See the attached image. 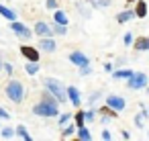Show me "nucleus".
<instances>
[{
    "mask_svg": "<svg viewBox=\"0 0 149 141\" xmlns=\"http://www.w3.org/2000/svg\"><path fill=\"white\" fill-rule=\"evenodd\" d=\"M33 112L37 114V117H57L59 114V100L49 92V90H45V94H43V98L33 106Z\"/></svg>",
    "mask_w": 149,
    "mask_h": 141,
    "instance_id": "f257e3e1",
    "label": "nucleus"
},
{
    "mask_svg": "<svg viewBox=\"0 0 149 141\" xmlns=\"http://www.w3.org/2000/svg\"><path fill=\"white\" fill-rule=\"evenodd\" d=\"M4 92H6V98H8L13 104H21V102L25 100V86H23V82H19V80H10V82L6 84Z\"/></svg>",
    "mask_w": 149,
    "mask_h": 141,
    "instance_id": "f03ea898",
    "label": "nucleus"
},
{
    "mask_svg": "<svg viewBox=\"0 0 149 141\" xmlns=\"http://www.w3.org/2000/svg\"><path fill=\"white\" fill-rule=\"evenodd\" d=\"M43 86H45V90H49L59 102H65V100H68V88H63V84H61L57 78H45Z\"/></svg>",
    "mask_w": 149,
    "mask_h": 141,
    "instance_id": "7ed1b4c3",
    "label": "nucleus"
},
{
    "mask_svg": "<svg viewBox=\"0 0 149 141\" xmlns=\"http://www.w3.org/2000/svg\"><path fill=\"white\" fill-rule=\"evenodd\" d=\"M127 86L131 90H143L147 86V76L143 72H133V76L127 78Z\"/></svg>",
    "mask_w": 149,
    "mask_h": 141,
    "instance_id": "20e7f679",
    "label": "nucleus"
},
{
    "mask_svg": "<svg viewBox=\"0 0 149 141\" xmlns=\"http://www.w3.org/2000/svg\"><path fill=\"white\" fill-rule=\"evenodd\" d=\"M10 31L17 35V37H21V39H31V29L27 27V25H23V23H19V21H10Z\"/></svg>",
    "mask_w": 149,
    "mask_h": 141,
    "instance_id": "39448f33",
    "label": "nucleus"
},
{
    "mask_svg": "<svg viewBox=\"0 0 149 141\" xmlns=\"http://www.w3.org/2000/svg\"><path fill=\"white\" fill-rule=\"evenodd\" d=\"M33 33L41 39V37H51V35H53V29H51V25H47L45 21H37L35 27H33Z\"/></svg>",
    "mask_w": 149,
    "mask_h": 141,
    "instance_id": "423d86ee",
    "label": "nucleus"
},
{
    "mask_svg": "<svg viewBox=\"0 0 149 141\" xmlns=\"http://www.w3.org/2000/svg\"><path fill=\"white\" fill-rule=\"evenodd\" d=\"M106 104H108L112 110H116V112H120V110L127 106L125 98H123V96H116V94H108V96H106Z\"/></svg>",
    "mask_w": 149,
    "mask_h": 141,
    "instance_id": "0eeeda50",
    "label": "nucleus"
},
{
    "mask_svg": "<svg viewBox=\"0 0 149 141\" xmlns=\"http://www.w3.org/2000/svg\"><path fill=\"white\" fill-rule=\"evenodd\" d=\"M70 61H72V64H74L76 68H82V66L90 64L88 55H84L82 51H72V53H70Z\"/></svg>",
    "mask_w": 149,
    "mask_h": 141,
    "instance_id": "6e6552de",
    "label": "nucleus"
},
{
    "mask_svg": "<svg viewBox=\"0 0 149 141\" xmlns=\"http://www.w3.org/2000/svg\"><path fill=\"white\" fill-rule=\"evenodd\" d=\"M68 100H70L76 108H80V104H82V96H80V90H78L76 86H68Z\"/></svg>",
    "mask_w": 149,
    "mask_h": 141,
    "instance_id": "1a4fd4ad",
    "label": "nucleus"
},
{
    "mask_svg": "<svg viewBox=\"0 0 149 141\" xmlns=\"http://www.w3.org/2000/svg\"><path fill=\"white\" fill-rule=\"evenodd\" d=\"M21 53L27 57V61H39V51L31 45H21Z\"/></svg>",
    "mask_w": 149,
    "mask_h": 141,
    "instance_id": "9d476101",
    "label": "nucleus"
},
{
    "mask_svg": "<svg viewBox=\"0 0 149 141\" xmlns=\"http://www.w3.org/2000/svg\"><path fill=\"white\" fill-rule=\"evenodd\" d=\"M39 49H41V51H47V53H53V51L57 49V45H55V41H53L51 37H41Z\"/></svg>",
    "mask_w": 149,
    "mask_h": 141,
    "instance_id": "9b49d317",
    "label": "nucleus"
},
{
    "mask_svg": "<svg viewBox=\"0 0 149 141\" xmlns=\"http://www.w3.org/2000/svg\"><path fill=\"white\" fill-rule=\"evenodd\" d=\"M133 19H137V15H135V10H131V8H127V10H123V13H118L116 15V23H129V21H133Z\"/></svg>",
    "mask_w": 149,
    "mask_h": 141,
    "instance_id": "f8f14e48",
    "label": "nucleus"
},
{
    "mask_svg": "<svg viewBox=\"0 0 149 141\" xmlns=\"http://www.w3.org/2000/svg\"><path fill=\"white\" fill-rule=\"evenodd\" d=\"M135 15H137V19H145L147 17V2L137 0L135 2Z\"/></svg>",
    "mask_w": 149,
    "mask_h": 141,
    "instance_id": "ddd939ff",
    "label": "nucleus"
},
{
    "mask_svg": "<svg viewBox=\"0 0 149 141\" xmlns=\"http://www.w3.org/2000/svg\"><path fill=\"white\" fill-rule=\"evenodd\" d=\"M135 51H149V37H139L135 43H133Z\"/></svg>",
    "mask_w": 149,
    "mask_h": 141,
    "instance_id": "4468645a",
    "label": "nucleus"
},
{
    "mask_svg": "<svg viewBox=\"0 0 149 141\" xmlns=\"http://www.w3.org/2000/svg\"><path fill=\"white\" fill-rule=\"evenodd\" d=\"M131 76H133V70H129V68L112 72V78H114V80H127V78H131Z\"/></svg>",
    "mask_w": 149,
    "mask_h": 141,
    "instance_id": "2eb2a0df",
    "label": "nucleus"
},
{
    "mask_svg": "<svg viewBox=\"0 0 149 141\" xmlns=\"http://www.w3.org/2000/svg\"><path fill=\"white\" fill-rule=\"evenodd\" d=\"M0 15H2V17H4V19L8 21V23L17 19V15H15V13H13V10L8 8V6H4V4H0Z\"/></svg>",
    "mask_w": 149,
    "mask_h": 141,
    "instance_id": "dca6fc26",
    "label": "nucleus"
},
{
    "mask_svg": "<svg viewBox=\"0 0 149 141\" xmlns=\"http://www.w3.org/2000/svg\"><path fill=\"white\" fill-rule=\"evenodd\" d=\"M51 29H53L55 35H68V25H61V23H57V21L51 25Z\"/></svg>",
    "mask_w": 149,
    "mask_h": 141,
    "instance_id": "f3484780",
    "label": "nucleus"
},
{
    "mask_svg": "<svg viewBox=\"0 0 149 141\" xmlns=\"http://www.w3.org/2000/svg\"><path fill=\"white\" fill-rule=\"evenodd\" d=\"M25 72H27L29 76H35V74L39 72V61H27V66H25Z\"/></svg>",
    "mask_w": 149,
    "mask_h": 141,
    "instance_id": "a211bd4d",
    "label": "nucleus"
},
{
    "mask_svg": "<svg viewBox=\"0 0 149 141\" xmlns=\"http://www.w3.org/2000/svg\"><path fill=\"white\" fill-rule=\"evenodd\" d=\"M78 139H82V141H90L92 135H90V131H88L86 127H78Z\"/></svg>",
    "mask_w": 149,
    "mask_h": 141,
    "instance_id": "6ab92c4d",
    "label": "nucleus"
},
{
    "mask_svg": "<svg viewBox=\"0 0 149 141\" xmlns=\"http://www.w3.org/2000/svg\"><path fill=\"white\" fill-rule=\"evenodd\" d=\"M53 21H57V23H61V25H68V15H65L63 10H55Z\"/></svg>",
    "mask_w": 149,
    "mask_h": 141,
    "instance_id": "aec40b11",
    "label": "nucleus"
},
{
    "mask_svg": "<svg viewBox=\"0 0 149 141\" xmlns=\"http://www.w3.org/2000/svg\"><path fill=\"white\" fill-rule=\"evenodd\" d=\"M17 135H19L21 139H25V141H31V139H33V137H31V135L27 133V129H25V125H19V127H17Z\"/></svg>",
    "mask_w": 149,
    "mask_h": 141,
    "instance_id": "412c9836",
    "label": "nucleus"
},
{
    "mask_svg": "<svg viewBox=\"0 0 149 141\" xmlns=\"http://www.w3.org/2000/svg\"><path fill=\"white\" fill-rule=\"evenodd\" d=\"M74 121H76V127H84V121H86V112L78 110V112L74 114Z\"/></svg>",
    "mask_w": 149,
    "mask_h": 141,
    "instance_id": "4be33fe9",
    "label": "nucleus"
},
{
    "mask_svg": "<svg viewBox=\"0 0 149 141\" xmlns=\"http://www.w3.org/2000/svg\"><path fill=\"white\" fill-rule=\"evenodd\" d=\"M0 135H2L4 139H13V137L17 135V129H10V127H6V129H2V133H0Z\"/></svg>",
    "mask_w": 149,
    "mask_h": 141,
    "instance_id": "5701e85b",
    "label": "nucleus"
},
{
    "mask_svg": "<svg viewBox=\"0 0 149 141\" xmlns=\"http://www.w3.org/2000/svg\"><path fill=\"white\" fill-rule=\"evenodd\" d=\"M123 43H125V45H133V43H135V37H133V33H125V37H123Z\"/></svg>",
    "mask_w": 149,
    "mask_h": 141,
    "instance_id": "b1692460",
    "label": "nucleus"
},
{
    "mask_svg": "<svg viewBox=\"0 0 149 141\" xmlns=\"http://www.w3.org/2000/svg\"><path fill=\"white\" fill-rule=\"evenodd\" d=\"M92 4L94 6H100V8H106V6H110V0H94Z\"/></svg>",
    "mask_w": 149,
    "mask_h": 141,
    "instance_id": "393cba45",
    "label": "nucleus"
},
{
    "mask_svg": "<svg viewBox=\"0 0 149 141\" xmlns=\"http://www.w3.org/2000/svg\"><path fill=\"white\" fill-rule=\"evenodd\" d=\"M70 117H72L70 112H63V114L59 117V127H61V129H63V125H68V121H70Z\"/></svg>",
    "mask_w": 149,
    "mask_h": 141,
    "instance_id": "a878e982",
    "label": "nucleus"
},
{
    "mask_svg": "<svg viewBox=\"0 0 149 141\" xmlns=\"http://www.w3.org/2000/svg\"><path fill=\"white\" fill-rule=\"evenodd\" d=\"M88 74H92L90 64H86V66H82V68H80V76H88Z\"/></svg>",
    "mask_w": 149,
    "mask_h": 141,
    "instance_id": "bb28decb",
    "label": "nucleus"
},
{
    "mask_svg": "<svg viewBox=\"0 0 149 141\" xmlns=\"http://www.w3.org/2000/svg\"><path fill=\"white\" fill-rule=\"evenodd\" d=\"M74 131H76V129H74V125H70V127H65V129H63L61 137H70V135H74Z\"/></svg>",
    "mask_w": 149,
    "mask_h": 141,
    "instance_id": "cd10ccee",
    "label": "nucleus"
},
{
    "mask_svg": "<svg viewBox=\"0 0 149 141\" xmlns=\"http://www.w3.org/2000/svg\"><path fill=\"white\" fill-rule=\"evenodd\" d=\"M45 6H47L49 10H57V0H47Z\"/></svg>",
    "mask_w": 149,
    "mask_h": 141,
    "instance_id": "c85d7f7f",
    "label": "nucleus"
},
{
    "mask_svg": "<svg viewBox=\"0 0 149 141\" xmlns=\"http://www.w3.org/2000/svg\"><path fill=\"white\" fill-rule=\"evenodd\" d=\"M102 139H104V141H110V139H112V133H110L108 129H104V131H102Z\"/></svg>",
    "mask_w": 149,
    "mask_h": 141,
    "instance_id": "c756f323",
    "label": "nucleus"
},
{
    "mask_svg": "<svg viewBox=\"0 0 149 141\" xmlns=\"http://www.w3.org/2000/svg\"><path fill=\"white\" fill-rule=\"evenodd\" d=\"M4 72L13 76V72H15V68H13V64H4Z\"/></svg>",
    "mask_w": 149,
    "mask_h": 141,
    "instance_id": "7c9ffc66",
    "label": "nucleus"
},
{
    "mask_svg": "<svg viewBox=\"0 0 149 141\" xmlns=\"http://www.w3.org/2000/svg\"><path fill=\"white\" fill-rule=\"evenodd\" d=\"M94 114H96V110H88V112H86V121H94V119H96Z\"/></svg>",
    "mask_w": 149,
    "mask_h": 141,
    "instance_id": "2f4dec72",
    "label": "nucleus"
},
{
    "mask_svg": "<svg viewBox=\"0 0 149 141\" xmlns=\"http://www.w3.org/2000/svg\"><path fill=\"white\" fill-rule=\"evenodd\" d=\"M0 119H10V114H8V112H6L2 106H0Z\"/></svg>",
    "mask_w": 149,
    "mask_h": 141,
    "instance_id": "473e14b6",
    "label": "nucleus"
},
{
    "mask_svg": "<svg viewBox=\"0 0 149 141\" xmlns=\"http://www.w3.org/2000/svg\"><path fill=\"white\" fill-rule=\"evenodd\" d=\"M112 68H114L112 64H104V72H108V74H110V72H112Z\"/></svg>",
    "mask_w": 149,
    "mask_h": 141,
    "instance_id": "72a5a7b5",
    "label": "nucleus"
},
{
    "mask_svg": "<svg viewBox=\"0 0 149 141\" xmlns=\"http://www.w3.org/2000/svg\"><path fill=\"white\" fill-rule=\"evenodd\" d=\"M120 133H123V139H131V133L129 131H120Z\"/></svg>",
    "mask_w": 149,
    "mask_h": 141,
    "instance_id": "f704fd0d",
    "label": "nucleus"
},
{
    "mask_svg": "<svg viewBox=\"0 0 149 141\" xmlns=\"http://www.w3.org/2000/svg\"><path fill=\"white\" fill-rule=\"evenodd\" d=\"M4 68V64H2V57H0V70H2Z\"/></svg>",
    "mask_w": 149,
    "mask_h": 141,
    "instance_id": "c9c22d12",
    "label": "nucleus"
},
{
    "mask_svg": "<svg viewBox=\"0 0 149 141\" xmlns=\"http://www.w3.org/2000/svg\"><path fill=\"white\" fill-rule=\"evenodd\" d=\"M127 2H137V0H127Z\"/></svg>",
    "mask_w": 149,
    "mask_h": 141,
    "instance_id": "e433bc0d",
    "label": "nucleus"
},
{
    "mask_svg": "<svg viewBox=\"0 0 149 141\" xmlns=\"http://www.w3.org/2000/svg\"><path fill=\"white\" fill-rule=\"evenodd\" d=\"M147 137H149V133H147Z\"/></svg>",
    "mask_w": 149,
    "mask_h": 141,
    "instance_id": "4c0bfd02",
    "label": "nucleus"
},
{
    "mask_svg": "<svg viewBox=\"0 0 149 141\" xmlns=\"http://www.w3.org/2000/svg\"><path fill=\"white\" fill-rule=\"evenodd\" d=\"M147 92H149V90H147Z\"/></svg>",
    "mask_w": 149,
    "mask_h": 141,
    "instance_id": "58836bf2",
    "label": "nucleus"
}]
</instances>
